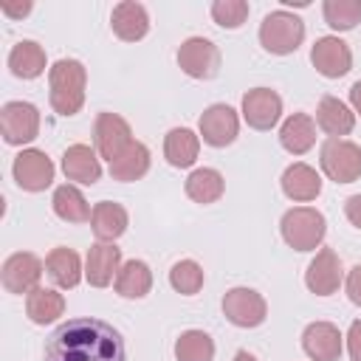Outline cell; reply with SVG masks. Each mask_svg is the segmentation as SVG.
Masks as SVG:
<instances>
[{
  "mask_svg": "<svg viewBox=\"0 0 361 361\" xmlns=\"http://www.w3.org/2000/svg\"><path fill=\"white\" fill-rule=\"evenodd\" d=\"M152 288V271L144 259H130L118 268V276H116V290L118 296L124 299H141L147 296Z\"/></svg>",
  "mask_w": 361,
  "mask_h": 361,
  "instance_id": "484cf974",
  "label": "cell"
},
{
  "mask_svg": "<svg viewBox=\"0 0 361 361\" xmlns=\"http://www.w3.org/2000/svg\"><path fill=\"white\" fill-rule=\"evenodd\" d=\"M347 296L353 305L361 307V265L350 268V274H347Z\"/></svg>",
  "mask_w": 361,
  "mask_h": 361,
  "instance_id": "d590c367",
  "label": "cell"
},
{
  "mask_svg": "<svg viewBox=\"0 0 361 361\" xmlns=\"http://www.w3.org/2000/svg\"><path fill=\"white\" fill-rule=\"evenodd\" d=\"M51 82V107L59 116H73L85 104V85H87V71L79 59H59L48 71Z\"/></svg>",
  "mask_w": 361,
  "mask_h": 361,
  "instance_id": "7a4b0ae2",
  "label": "cell"
},
{
  "mask_svg": "<svg viewBox=\"0 0 361 361\" xmlns=\"http://www.w3.org/2000/svg\"><path fill=\"white\" fill-rule=\"evenodd\" d=\"M350 102H353V107H355V113L361 116V82H355V85L350 87Z\"/></svg>",
  "mask_w": 361,
  "mask_h": 361,
  "instance_id": "ab89813d",
  "label": "cell"
},
{
  "mask_svg": "<svg viewBox=\"0 0 361 361\" xmlns=\"http://www.w3.org/2000/svg\"><path fill=\"white\" fill-rule=\"evenodd\" d=\"M285 6H307V0H282Z\"/></svg>",
  "mask_w": 361,
  "mask_h": 361,
  "instance_id": "b9f144b4",
  "label": "cell"
},
{
  "mask_svg": "<svg viewBox=\"0 0 361 361\" xmlns=\"http://www.w3.org/2000/svg\"><path fill=\"white\" fill-rule=\"evenodd\" d=\"M305 39V23L290 11H271L259 23V42L268 54L285 56L293 54Z\"/></svg>",
  "mask_w": 361,
  "mask_h": 361,
  "instance_id": "277c9868",
  "label": "cell"
},
{
  "mask_svg": "<svg viewBox=\"0 0 361 361\" xmlns=\"http://www.w3.org/2000/svg\"><path fill=\"white\" fill-rule=\"evenodd\" d=\"M175 358L178 361H212L214 358V341L203 330H186L175 341Z\"/></svg>",
  "mask_w": 361,
  "mask_h": 361,
  "instance_id": "1f68e13d",
  "label": "cell"
},
{
  "mask_svg": "<svg viewBox=\"0 0 361 361\" xmlns=\"http://www.w3.org/2000/svg\"><path fill=\"white\" fill-rule=\"evenodd\" d=\"M110 25H113V34L124 42H138L147 37L149 31V17H147V8L141 3H133V0H124L113 8L110 14Z\"/></svg>",
  "mask_w": 361,
  "mask_h": 361,
  "instance_id": "ac0fdd59",
  "label": "cell"
},
{
  "mask_svg": "<svg viewBox=\"0 0 361 361\" xmlns=\"http://www.w3.org/2000/svg\"><path fill=\"white\" fill-rule=\"evenodd\" d=\"M324 23L336 31H350L361 23V0H324Z\"/></svg>",
  "mask_w": 361,
  "mask_h": 361,
  "instance_id": "d6a6232c",
  "label": "cell"
},
{
  "mask_svg": "<svg viewBox=\"0 0 361 361\" xmlns=\"http://www.w3.org/2000/svg\"><path fill=\"white\" fill-rule=\"evenodd\" d=\"M347 347H350V358H353V361H361V319H355V322L350 324Z\"/></svg>",
  "mask_w": 361,
  "mask_h": 361,
  "instance_id": "8d00e7d4",
  "label": "cell"
},
{
  "mask_svg": "<svg viewBox=\"0 0 361 361\" xmlns=\"http://www.w3.org/2000/svg\"><path fill=\"white\" fill-rule=\"evenodd\" d=\"M0 133L6 144H28L39 133V110L31 102H6L0 110Z\"/></svg>",
  "mask_w": 361,
  "mask_h": 361,
  "instance_id": "8992f818",
  "label": "cell"
},
{
  "mask_svg": "<svg viewBox=\"0 0 361 361\" xmlns=\"http://www.w3.org/2000/svg\"><path fill=\"white\" fill-rule=\"evenodd\" d=\"M223 313L237 327H259L268 316V305L254 288H231L223 296Z\"/></svg>",
  "mask_w": 361,
  "mask_h": 361,
  "instance_id": "ba28073f",
  "label": "cell"
},
{
  "mask_svg": "<svg viewBox=\"0 0 361 361\" xmlns=\"http://www.w3.org/2000/svg\"><path fill=\"white\" fill-rule=\"evenodd\" d=\"M11 172H14V180H17L20 189H25V192H42L54 180V161L42 149H23L14 158Z\"/></svg>",
  "mask_w": 361,
  "mask_h": 361,
  "instance_id": "9c48e42d",
  "label": "cell"
},
{
  "mask_svg": "<svg viewBox=\"0 0 361 361\" xmlns=\"http://www.w3.org/2000/svg\"><path fill=\"white\" fill-rule=\"evenodd\" d=\"M45 361H127L121 333L93 316L68 319L45 341Z\"/></svg>",
  "mask_w": 361,
  "mask_h": 361,
  "instance_id": "6da1fadb",
  "label": "cell"
},
{
  "mask_svg": "<svg viewBox=\"0 0 361 361\" xmlns=\"http://www.w3.org/2000/svg\"><path fill=\"white\" fill-rule=\"evenodd\" d=\"M149 169V149L141 141H133L116 161H110V175L116 180H138Z\"/></svg>",
  "mask_w": 361,
  "mask_h": 361,
  "instance_id": "f1b7e54d",
  "label": "cell"
},
{
  "mask_svg": "<svg viewBox=\"0 0 361 361\" xmlns=\"http://www.w3.org/2000/svg\"><path fill=\"white\" fill-rule=\"evenodd\" d=\"M169 285H172L178 293L192 296V293H197V290L203 288V268H200L195 259H180V262H175L172 271H169Z\"/></svg>",
  "mask_w": 361,
  "mask_h": 361,
  "instance_id": "836d02e7",
  "label": "cell"
},
{
  "mask_svg": "<svg viewBox=\"0 0 361 361\" xmlns=\"http://www.w3.org/2000/svg\"><path fill=\"white\" fill-rule=\"evenodd\" d=\"M310 62L313 68L327 76V79H338L353 68V54L350 45L338 37H319L313 51H310Z\"/></svg>",
  "mask_w": 361,
  "mask_h": 361,
  "instance_id": "7c38bea8",
  "label": "cell"
},
{
  "mask_svg": "<svg viewBox=\"0 0 361 361\" xmlns=\"http://www.w3.org/2000/svg\"><path fill=\"white\" fill-rule=\"evenodd\" d=\"M234 361H257V358H254V355H251L248 350H240V353L234 355Z\"/></svg>",
  "mask_w": 361,
  "mask_h": 361,
  "instance_id": "60d3db41",
  "label": "cell"
},
{
  "mask_svg": "<svg viewBox=\"0 0 361 361\" xmlns=\"http://www.w3.org/2000/svg\"><path fill=\"white\" fill-rule=\"evenodd\" d=\"M42 276V262L39 257L28 254V251H17L11 254L6 262H3V271H0V279H3V288L8 293H31L34 288H39Z\"/></svg>",
  "mask_w": 361,
  "mask_h": 361,
  "instance_id": "30bf717a",
  "label": "cell"
},
{
  "mask_svg": "<svg viewBox=\"0 0 361 361\" xmlns=\"http://www.w3.org/2000/svg\"><path fill=\"white\" fill-rule=\"evenodd\" d=\"M62 169H65L68 180H76V183H85V186H93L102 175V164H99L96 152L87 144H71L62 152Z\"/></svg>",
  "mask_w": 361,
  "mask_h": 361,
  "instance_id": "d6986e66",
  "label": "cell"
},
{
  "mask_svg": "<svg viewBox=\"0 0 361 361\" xmlns=\"http://www.w3.org/2000/svg\"><path fill=\"white\" fill-rule=\"evenodd\" d=\"M341 274H344V271H341L338 254H336L333 248H322V251L313 257V262L307 265V271H305V285H307L310 293H316V296H330V293L338 290Z\"/></svg>",
  "mask_w": 361,
  "mask_h": 361,
  "instance_id": "9a60e30c",
  "label": "cell"
},
{
  "mask_svg": "<svg viewBox=\"0 0 361 361\" xmlns=\"http://www.w3.org/2000/svg\"><path fill=\"white\" fill-rule=\"evenodd\" d=\"M282 116V99L271 87H254L243 96V118L254 130H271Z\"/></svg>",
  "mask_w": 361,
  "mask_h": 361,
  "instance_id": "4fadbf2b",
  "label": "cell"
},
{
  "mask_svg": "<svg viewBox=\"0 0 361 361\" xmlns=\"http://www.w3.org/2000/svg\"><path fill=\"white\" fill-rule=\"evenodd\" d=\"M316 124H319L327 135L341 138V135L353 133V127H355V113H353L341 99H336V96H322V102H319V107H316Z\"/></svg>",
  "mask_w": 361,
  "mask_h": 361,
  "instance_id": "ffe728a7",
  "label": "cell"
},
{
  "mask_svg": "<svg viewBox=\"0 0 361 361\" xmlns=\"http://www.w3.org/2000/svg\"><path fill=\"white\" fill-rule=\"evenodd\" d=\"M0 11H3L6 17H25V14L31 11V3H28V0H25V3H8V0H6V3L0 6Z\"/></svg>",
  "mask_w": 361,
  "mask_h": 361,
  "instance_id": "f35d334b",
  "label": "cell"
},
{
  "mask_svg": "<svg viewBox=\"0 0 361 361\" xmlns=\"http://www.w3.org/2000/svg\"><path fill=\"white\" fill-rule=\"evenodd\" d=\"M25 313L34 324H48L65 313V299L51 288H34L25 296Z\"/></svg>",
  "mask_w": 361,
  "mask_h": 361,
  "instance_id": "83f0119b",
  "label": "cell"
},
{
  "mask_svg": "<svg viewBox=\"0 0 361 361\" xmlns=\"http://www.w3.org/2000/svg\"><path fill=\"white\" fill-rule=\"evenodd\" d=\"M90 226H93V234H96L102 243H113L116 237H121V234L127 231V209H124L121 203L102 200V203L93 206Z\"/></svg>",
  "mask_w": 361,
  "mask_h": 361,
  "instance_id": "7402d4cb",
  "label": "cell"
},
{
  "mask_svg": "<svg viewBox=\"0 0 361 361\" xmlns=\"http://www.w3.org/2000/svg\"><path fill=\"white\" fill-rule=\"evenodd\" d=\"M178 65L192 79H214L220 71V51L206 37H189L178 48Z\"/></svg>",
  "mask_w": 361,
  "mask_h": 361,
  "instance_id": "52a82bcc",
  "label": "cell"
},
{
  "mask_svg": "<svg viewBox=\"0 0 361 361\" xmlns=\"http://www.w3.org/2000/svg\"><path fill=\"white\" fill-rule=\"evenodd\" d=\"M8 68L17 79H37L45 71V51L34 39H23L8 54Z\"/></svg>",
  "mask_w": 361,
  "mask_h": 361,
  "instance_id": "4316f807",
  "label": "cell"
},
{
  "mask_svg": "<svg viewBox=\"0 0 361 361\" xmlns=\"http://www.w3.org/2000/svg\"><path fill=\"white\" fill-rule=\"evenodd\" d=\"M45 268H48V276L59 285V288H76L79 279H82V259L73 248H54L45 259Z\"/></svg>",
  "mask_w": 361,
  "mask_h": 361,
  "instance_id": "d4e9b609",
  "label": "cell"
},
{
  "mask_svg": "<svg viewBox=\"0 0 361 361\" xmlns=\"http://www.w3.org/2000/svg\"><path fill=\"white\" fill-rule=\"evenodd\" d=\"M344 214L355 228H361V195H353L344 200Z\"/></svg>",
  "mask_w": 361,
  "mask_h": 361,
  "instance_id": "74e56055",
  "label": "cell"
},
{
  "mask_svg": "<svg viewBox=\"0 0 361 361\" xmlns=\"http://www.w3.org/2000/svg\"><path fill=\"white\" fill-rule=\"evenodd\" d=\"M226 189V180L217 169L212 166H203V169H195L189 178H186V195L195 200V203H214L220 200Z\"/></svg>",
  "mask_w": 361,
  "mask_h": 361,
  "instance_id": "f546056e",
  "label": "cell"
},
{
  "mask_svg": "<svg viewBox=\"0 0 361 361\" xmlns=\"http://www.w3.org/2000/svg\"><path fill=\"white\" fill-rule=\"evenodd\" d=\"M322 169L336 183H353L361 178V147L344 138H327L322 144Z\"/></svg>",
  "mask_w": 361,
  "mask_h": 361,
  "instance_id": "5b68a950",
  "label": "cell"
},
{
  "mask_svg": "<svg viewBox=\"0 0 361 361\" xmlns=\"http://www.w3.org/2000/svg\"><path fill=\"white\" fill-rule=\"evenodd\" d=\"M282 240L296 248V251H313L322 245L324 234H327V220L322 212L310 209V206H296L290 212L282 214Z\"/></svg>",
  "mask_w": 361,
  "mask_h": 361,
  "instance_id": "3957f363",
  "label": "cell"
},
{
  "mask_svg": "<svg viewBox=\"0 0 361 361\" xmlns=\"http://www.w3.org/2000/svg\"><path fill=\"white\" fill-rule=\"evenodd\" d=\"M212 17L223 28H240L248 17V3L245 0H214L212 3Z\"/></svg>",
  "mask_w": 361,
  "mask_h": 361,
  "instance_id": "e575fe53",
  "label": "cell"
},
{
  "mask_svg": "<svg viewBox=\"0 0 361 361\" xmlns=\"http://www.w3.org/2000/svg\"><path fill=\"white\" fill-rule=\"evenodd\" d=\"M118 265H121V248H116L113 243H96L87 248L85 257V279L93 288H107L113 276H118Z\"/></svg>",
  "mask_w": 361,
  "mask_h": 361,
  "instance_id": "2e32d148",
  "label": "cell"
},
{
  "mask_svg": "<svg viewBox=\"0 0 361 361\" xmlns=\"http://www.w3.org/2000/svg\"><path fill=\"white\" fill-rule=\"evenodd\" d=\"M302 347L313 361H338V355H341V333L330 322H313L302 333Z\"/></svg>",
  "mask_w": 361,
  "mask_h": 361,
  "instance_id": "e0dca14e",
  "label": "cell"
},
{
  "mask_svg": "<svg viewBox=\"0 0 361 361\" xmlns=\"http://www.w3.org/2000/svg\"><path fill=\"white\" fill-rule=\"evenodd\" d=\"M279 144L290 152V155H302L316 144V121L307 113H293L285 118L282 130H279Z\"/></svg>",
  "mask_w": 361,
  "mask_h": 361,
  "instance_id": "44dd1931",
  "label": "cell"
},
{
  "mask_svg": "<svg viewBox=\"0 0 361 361\" xmlns=\"http://www.w3.org/2000/svg\"><path fill=\"white\" fill-rule=\"evenodd\" d=\"M54 212H56V217L59 220H65V223H85V220H90V206H87V200H85V195L76 189V186H71V183H65V186H59L56 192H54Z\"/></svg>",
  "mask_w": 361,
  "mask_h": 361,
  "instance_id": "4dcf8cb0",
  "label": "cell"
},
{
  "mask_svg": "<svg viewBox=\"0 0 361 361\" xmlns=\"http://www.w3.org/2000/svg\"><path fill=\"white\" fill-rule=\"evenodd\" d=\"M93 135H96V149H99V155L107 158V161H116V158L133 144L130 124H127L118 113H99L96 127H93Z\"/></svg>",
  "mask_w": 361,
  "mask_h": 361,
  "instance_id": "8fae6325",
  "label": "cell"
},
{
  "mask_svg": "<svg viewBox=\"0 0 361 361\" xmlns=\"http://www.w3.org/2000/svg\"><path fill=\"white\" fill-rule=\"evenodd\" d=\"M197 149H200V138H197L189 127H175V130H169L166 138H164V155H166V161H169L172 166H178V169L192 166L195 158H197Z\"/></svg>",
  "mask_w": 361,
  "mask_h": 361,
  "instance_id": "cb8c5ba5",
  "label": "cell"
},
{
  "mask_svg": "<svg viewBox=\"0 0 361 361\" xmlns=\"http://www.w3.org/2000/svg\"><path fill=\"white\" fill-rule=\"evenodd\" d=\"M240 118L228 104H212L200 116V135L209 147H228L237 138Z\"/></svg>",
  "mask_w": 361,
  "mask_h": 361,
  "instance_id": "5bb4252c",
  "label": "cell"
},
{
  "mask_svg": "<svg viewBox=\"0 0 361 361\" xmlns=\"http://www.w3.org/2000/svg\"><path fill=\"white\" fill-rule=\"evenodd\" d=\"M282 192L290 200H313L322 192V178L307 164H290L282 172Z\"/></svg>",
  "mask_w": 361,
  "mask_h": 361,
  "instance_id": "603a6c76",
  "label": "cell"
}]
</instances>
